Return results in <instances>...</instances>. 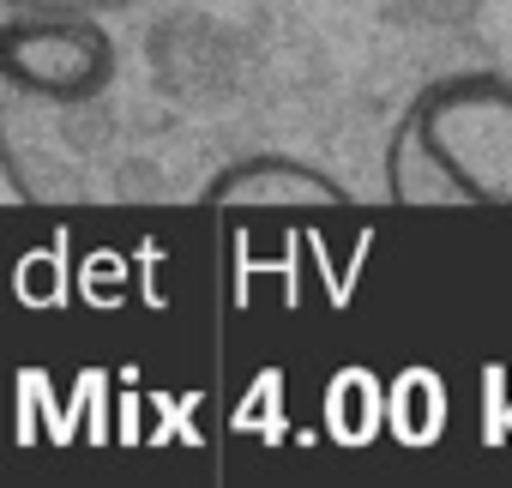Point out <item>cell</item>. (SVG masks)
<instances>
[{"mask_svg": "<svg viewBox=\"0 0 512 488\" xmlns=\"http://www.w3.org/2000/svg\"><path fill=\"white\" fill-rule=\"evenodd\" d=\"M386 193L410 211L512 205V79L446 73L386 139Z\"/></svg>", "mask_w": 512, "mask_h": 488, "instance_id": "6da1fadb", "label": "cell"}, {"mask_svg": "<svg viewBox=\"0 0 512 488\" xmlns=\"http://www.w3.org/2000/svg\"><path fill=\"white\" fill-rule=\"evenodd\" d=\"M0 73L43 103H91L115 79V37L103 19L13 13V25L0 31Z\"/></svg>", "mask_w": 512, "mask_h": 488, "instance_id": "7a4b0ae2", "label": "cell"}, {"mask_svg": "<svg viewBox=\"0 0 512 488\" xmlns=\"http://www.w3.org/2000/svg\"><path fill=\"white\" fill-rule=\"evenodd\" d=\"M205 205L211 211H344L350 187L308 157L247 151L205 181Z\"/></svg>", "mask_w": 512, "mask_h": 488, "instance_id": "3957f363", "label": "cell"}, {"mask_svg": "<svg viewBox=\"0 0 512 488\" xmlns=\"http://www.w3.org/2000/svg\"><path fill=\"white\" fill-rule=\"evenodd\" d=\"M7 13H43V19H109L133 0H0Z\"/></svg>", "mask_w": 512, "mask_h": 488, "instance_id": "277c9868", "label": "cell"}]
</instances>
